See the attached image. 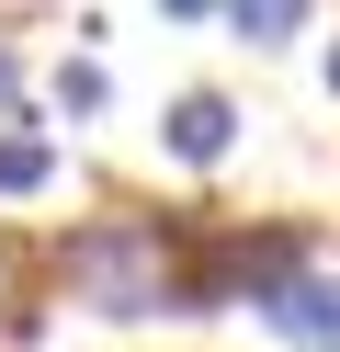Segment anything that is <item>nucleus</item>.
<instances>
[{
	"mask_svg": "<svg viewBox=\"0 0 340 352\" xmlns=\"http://www.w3.org/2000/svg\"><path fill=\"white\" fill-rule=\"evenodd\" d=\"M317 80H329V102H340V34H329V57H317Z\"/></svg>",
	"mask_w": 340,
	"mask_h": 352,
	"instance_id": "9",
	"label": "nucleus"
},
{
	"mask_svg": "<svg viewBox=\"0 0 340 352\" xmlns=\"http://www.w3.org/2000/svg\"><path fill=\"white\" fill-rule=\"evenodd\" d=\"M181 273H193V216L113 205V216H91V228L57 239V296L80 307V318H113V329L181 318Z\"/></svg>",
	"mask_w": 340,
	"mask_h": 352,
	"instance_id": "1",
	"label": "nucleus"
},
{
	"mask_svg": "<svg viewBox=\"0 0 340 352\" xmlns=\"http://www.w3.org/2000/svg\"><path fill=\"white\" fill-rule=\"evenodd\" d=\"M57 114H102V69H91V57H68V69H57Z\"/></svg>",
	"mask_w": 340,
	"mask_h": 352,
	"instance_id": "6",
	"label": "nucleus"
},
{
	"mask_svg": "<svg viewBox=\"0 0 340 352\" xmlns=\"http://www.w3.org/2000/svg\"><path fill=\"white\" fill-rule=\"evenodd\" d=\"M57 182V148L45 137H12V125H0V193H45Z\"/></svg>",
	"mask_w": 340,
	"mask_h": 352,
	"instance_id": "5",
	"label": "nucleus"
},
{
	"mask_svg": "<svg viewBox=\"0 0 340 352\" xmlns=\"http://www.w3.org/2000/svg\"><path fill=\"white\" fill-rule=\"evenodd\" d=\"M249 318H261L272 341H295V352H340V273L329 261H295L284 284L249 296Z\"/></svg>",
	"mask_w": 340,
	"mask_h": 352,
	"instance_id": "2",
	"label": "nucleus"
},
{
	"mask_svg": "<svg viewBox=\"0 0 340 352\" xmlns=\"http://www.w3.org/2000/svg\"><path fill=\"white\" fill-rule=\"evenodd\" d=\"M159 12H170V23H216V0H159Z\"/></svg>",
	"mask_w": 340,
	"mask_h": 352,
	"instance_id": "8",
	"label": "nucleus"
},
{
	"mask_svg": "<svg viewBox=\"0 0 340 352\" xmlns=\"http://www.w3.org/2000/svg\"><path fill=\"white\" fill-rule=\"evenodd\" d=\"M12 261H23V250H12V239H0V307H12Z\"/></svg>",
	"mask_w": 340,
	"mask_h": 352,
	"instance_id": "10",
	"label": "nucleus"
},
{
	"mask_svg": "<svg viewBox=\"0 0 340 352\" xmlns=\"http://www.w3.org/2000/svg\"><path fill=\"white\" fill-rule=\"evenodd\" d=\"M216 12H227V23H238V46H295L317 0H216Z\"/></svg>",
	"mask_w": 340,
	"mask_h": 352,
	"instance_id": "4",
	"label": "nucleus"
},
{
	"mask_svg": "<svg viewBox=\"0 0 340 352\" xmlns=\"http://www.w3.org/2000/svg\"><path fill=\"white\" fill-rule=\"evenodd\" d=\"M12 91H23V69H12V46H0V125H23V114H12Z\"/></svg>",
	"mask_w": 340,
	"mask_h": 352,
	"instance_id": "7",
	"label": "nucleus"
},
{
	"mask_svg": "<svg viewBox=\"0 0 340 352\" xmlns=\"http://www.w3.org/2000/svg\"><path fill=\"white\" fill-rule=\"evenodd\" d=\"M159 148H170L181 170H216L227 148H238V102L227 91H181L170 114H159Z\"/></svg>",
	"mask_w": 340,
	"mask_h": 352,
	"instance_id": "3",
	"label": "nucleus"
}]
</instances>
